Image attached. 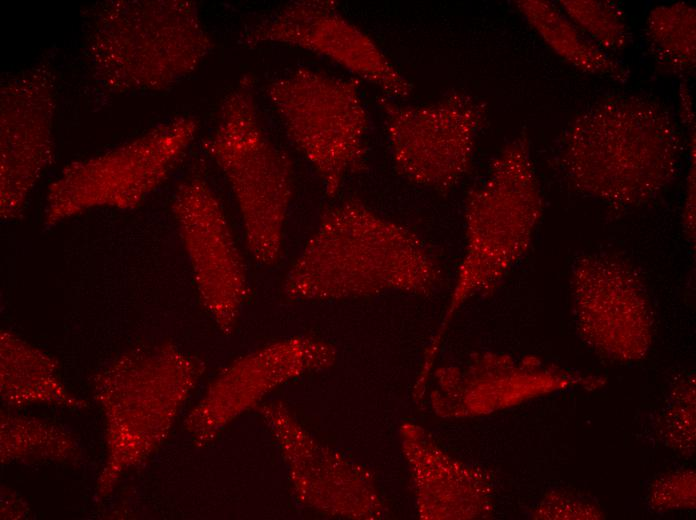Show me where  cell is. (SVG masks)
I'll list each match as a JSON object with an SVG mask.
<instances>
[{"mask_svg": "<svg viewBox=\"0 0 696 520\" xmlns=\"http://www.w3.org/2000/svg\"><path fill=\"white\" fill-rule=\"evenodd\" d=\"M173 211L198 290L215 317L228 324L245 293L247 273L224 211L201 179L178 187Z\"/></svg>", "mask_w": 696, "mask_h": 520, "instance_id": "10", "label": "cell"}, {"mask_svg": "<svg viewBox=\"0 0 696 520\" xmlns=\"http://www.w3.org/2000/svg\"><path fill=\"white\" fill-rule=\"evenodd\" d=\"M565 15L599 48L610 54L623 50L631 34L621 8L609 1H560Z\"/></svg>", "mask_w": 696, "mask_h": 520, "instance_id": "14", "label": "cell"}, {"mask_svg": "<svg viewBox=\"0 0 696 520\" xmlns=\"http://www.w3.org/2000/svg\"><path fill=\"white\" fill-rule=\"evenodd\" d=\"M266 96L327 196L364 169L369 116L357 82L300 67L271 81Z\"/></svg>", "mask_w": 696, "mask_h": 520, "instance_id": "5", "label": "cell"}, {"mask_svg": "<svg viewBox=\"0 0 696 520\" xmlns=\"http://www.w3.org/2000/svg\"><path fill=\"white\" fill-rule=\"evenodd\" d=\"M681 137L662 104L638 96L595 103L563 132L558 152L566 179L617 207L651 200L676 176Z\"/></svg>", "mask_w": 696, "mask_h": 520, "instance_id": "1", "label": "cell"}, {"mask_svg": "<svg viewBox=\"0 0 696 520\" xmlns=\"http://www.w3.org/2000/svg\"><path fill=\"white\" fill-rule=\"evenodd\" d=\"M543 210L528 139L517 136L468 194L465 248L442 326L468 297L500 283L527 253Z\"/></svg>", "mask_w": 696, "mask_h": 520, "instance_id": "3", "label": "cell"}, {"mask_svg": "<svg viewBox=\"0 0 696 520\" xmlns=\"http://www.w3.org/2000/svg\"><path fill=\"white\" fill-rule=\"evenodd\" d=\"M395 170L406 180L448 190L471 170L487 116L485 104L461 91L427 104L379 98Z\"/></svg>", "mask_w": 696, "mask_h": 520, "instance_id": "6", "label": "cell"}, {"mask_svg": "<svg viewBox=\"0 0 696 520\" xmlns=\"http://www.w3.org/2000/svg\"><path fill=\"white\" fill-rule=\"evenodd\" d=\"M196 130L193 118L178 117L142 141L67 167L50 188L46 222L55 224L96 206H134L169 175Z\"/></svg>", "mask_w": 696, "mask_h": 520, "instance_id": "7", "label": "cell"}, {"mask_svg": "<svg viewBox=\"0 0 696 520\" xmlns=\"http://www.w3.org/2000/svg\"><path fill=\"white\" fill-rule=\"evenodd\" d=\"M283 44L322 56L381 90L385 97L406 99L412 84L379 45L348 20L330 0L289 2L255 24L243 44Z\"/></svg>", "mask_w": 696, "mask_h": 520, "instance_id": "8", "label": "cell"}, {"mask_svg": "<svg viewBox=\"0 0 696 520\" xmlns=\"http://www.w3.org/2000/svg\"><path fill=\"white\" fill-rule=\"evenodd\" d=\"M650 52L670 73L685 75L695 67V9L686 3L659 6L646 24Z\"/></svg>", "mask_w": 696, "mask_h": 520, "instance_id": "13", "label": "cell"}, {"mask_svg": "<svg viewBox=\"0 0 696 520\" xmlns=\"http://www.w3.org/2000/svg\"><path fill=\"white\" fill-rule=\"evenodd\" d=\"M571 289L582 335L616 359L642 357L651 342V314L645 288L634 266L611 253L577 258Z\"/></svg>", "mask_w": 696, "mask_h": 520, "instance_id": "9", "label": "cell"}, {"mask_svg": "<svg viewBox=\"0 0 696 520\" xmlns=\"http://www.w3.org/2000/svg\"><path fill=\"white\" fill-rule=\"evenodd\" d=\"M691 166L687 178V190L683 210V227L687 238L695 243V150L691 154Z\"/></svg>", "mask_w": 696, "mask_h": 520, "instance_id": "15", "label": "cell"}, {"mask_svg": "<svg viewBox=\"0 0 696 520\" xmlns=\"http://www.w3.org/2000/svg\"><path fill=\"white\" fill-rule=\"evenodd\" d=\"M442 270L424 241L358 199L321 216L285 282L293 296L332 298L400 290L426 293Z\"/></svg>", "mask_w": 696, "mask_h": 520, "instance_id": "2", "label": "cell"}, {"mask_svg": "<svg viewBox=\"0 0 696 520\" xmlns=\"http://www.w3.org/2000/svg\"><path fill=\"white\" fill-rule=\"evenodd\" d=\"M56 364L45 353L19 338L2 333V395L17 403L61 402L66 398L56 378Z\"/></svg>", "mask_w": 696, "mask_h": 520, "instance_id": "12", "label": "cell"}, {"mask_svg": "<svg viewBox=\"0 0 696 520\" xmlns=\"http://www.w3.org/2000/svg\"><path fill=\"white\" fill-rule=\"evenodd\" d=\"M515 4L545 43L572 66L619 82L629 77L626 67L591 41L558 5L537 0Z\"/></svg>", "mask_w": 696, "mask_h": 520, "instance_id": "11", "label": "cell"}, {"mask_svg": "<svg viewBox=\"0 0 696 520\" xmlns=\"http://www.w3.org/2000/svg\"><path fill=\"white\" fill-rule=\"evenodd\" d=\"M207 150L231 187L250 254L262 265L275 264L293 194V162L262 125L251 76L224 99Z\"/></svg>", "mask_w": 696, "mask_h": 520, "instance_id": "4", "label": "cell"}]
</instances>
